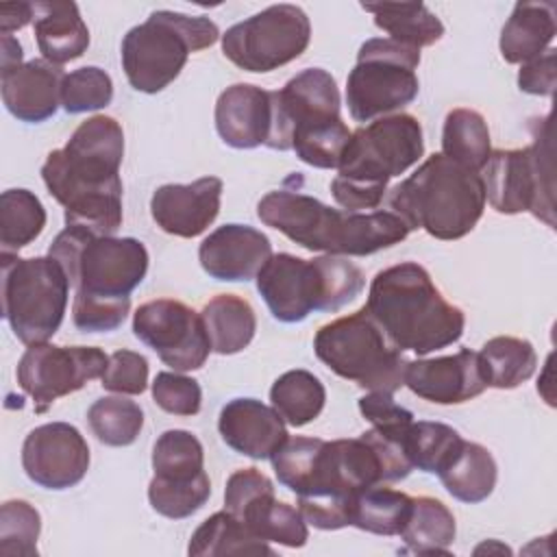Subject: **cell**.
<instances>
[{
  "mask_svg": "<svg viewBox=\"0 0 557 557\" xmlns=\"http://www.w3.org/2000/svg\"><path fill=\"white\" fill-rule=\"evenodd\" d=\"M122 157L124 131L111 115L81 122L63 148L48 152L41 178L65 209V226L115 235L122 226Z\"/></svg>",
  "mask_w": 557,
  "mask_h": 557,
  "instance_id": "obj_1",
  "label": "cell"
},
{
  "mask_svg": "<svg viewBox=\"0 0 557 557\" xmlns=\"http://www.w3.org/2000/svg\"><path fill=\"white\" fill-rule=\"evenodd\" d=\"M257 215L294 244L339 257L374 255L409 235V226L394 211H339L287 185L268 191L257 205Z\"/></svg>",
  "mask_w": 557,
  "mask_h": 557,
  "instance_id": "obj_2",
  "label": "cell"
},
{
  "mask_svg": "<svg viewBox=\"0 0 557 557\" xmlns=\"http://www.w3.org/2000/svg\"><path fill=\"white\" fill-rule=\"evenodd\" d=\"M366 311L400 350L429 355L461 339L466 315L416 261L389 265L370 283Z\"/></svg>",
  "mask_w": 557,
  "mask_h": 557,
  "instance_id": "obj_3",
  "label": "cell"
},
{
  "mask_svg": "<svg viewBox=\"0 0 557 557\" xmlns=\"http://www.w3.org/2000/svg\"><path fill=\"white\" fill-rule=\"evenodd\" d=\"M422 154L424 139L418 117L409 113L376 117L350 133L331 194L344 211H374L387 194L389 178L407 172Z\"/></svg>",
  "mask_w": 557,
  "mask_h": 557,
  "instance_id": "obj_4",
  "label": "cell"
},
{
  "mask_svg": "<svg viewBox=\"0 0 557 557\" xmlns=\"http://www.w3.org/2000/svg\"><path fill=\"white\" fill-rule=\"evenodd\" d=\"M485 187L479 172L442 152L431 154L411 176L389 191L394 211L409 231L422 228L435 239H461L481 220Z\"/></svg>",
  "mask_w": 557,
  "mask_h": 557,
  "instance_id": "obj_5",
  "label": "cell"
},
{
  "mask_svg": "<svg viewBox=\"0 0 557 557\" xmlns=\"http://www.w3.org/2000/svg\"><path fill=\"white\" fill-rule=\"evenodd\" d=\"M366 285L363 272L339 255L300 259L272 255L257 274V292L274 320L294 324L311 311H337L355 300Z\"/></svg>",
  "mask_w": 557,
  "mask_h": 557,
  "instance_id": "obj_6",
  "label": "cell"
},
{
  "mask_svg": "<svg viewBox=\"0 0 557 557\" xmlns=\"http://www.w3.org/2000/svg\"><path fill=\"white\" fill-rule=\"evenodd\" d=\"M220 39V28L207 15L152 11L144 24L133 26L122 39V70L133 89L157 94L185 67L191 52Z\"/></svg>",
  "mask_w": 557,
  "mask_h": 557,
  "instance_id": "obj_7",
  "label": "cell"
},
{
  "mask_svg": "<svg viewBox=\"0 0 557 557\" xmlns=\"http://www.w3.org/2000/svg\"><path fill=\"white\" fill-rule=\"evenodd\" d=\"M313 350L331 372L368 392L394 394L405 381L407 357L370 318L366 307L320 326Z\"/></svg>",
  "mask_w": 557,
  "mask_h": 557,
  "instance_id": "obj_8",
  "label": "cell"
},
{
  "mask_svg": "<svg viewBox=\"0 0 557 557\" xmlns=\"http://www.w3.org/2000/svg\"><path fill=\"white\" fill-rule=\"evenodd\" d=\"M61 263L76 294L124 298L148 272V250L135 237L94 235L78 226H65L48 248Z\"/></svg>",
  "mask_w": 557,
  "mask_h": 557,
  "instance_id": "obj_9",
  "label": "cell"
},
{
  "mask_svg": "<svg viewBox=\"0 0 557 557\" xmlns=\"http://www.w3.org/2000/svg\"><path fill=\"white\" fill-rule=\"evenodd\" d=\"M2 265V315L13 335L26 344L48 342L61 326L70 278L57 259L28 257L13 252L0 255Z\"/></svg>",
  "mask_w": 557,
  "mask_h": 557,
  "instance_id": "obj_10",
  "label": "cell"
},
{
  "mask_svg": "<svg viewBox=\"0 0 557 557\" xmlns=\"http://www.w3.org/2000/svg\"><path fill=\"white\" fill-rule=\"evenodd\" d=\"M483 172L485 200L505 215L529 211L537 220L555 226V168L550 126L535 133L527 148L492 150Z\"/></svg>",
  "mask_w": 557,
  "mask_h": 557,
  "instance_id": "obj_11",
  "label": "cell"
},
{
  "mask_svg": "<svg viewBox=\"0 0 557 557\" xmlns=\"http://www.w3.org/2000/svg\"><path fill=\"white\" fill-rule=\"evenodd\" d=\"M420 50L389 37L361 44L346 78V104L355 122H372L411 104L420 91Z\"/></svg>",
  "mask_w": 557,
  "mask_h": 557,
  "instance_id": "obj_12",
  "label": "cell"
},
{
  "mask_svg": "<svg viewBox=\"0 0 557 557\" xmlns=\"http://www.w3.org/2000/svg\"><path fill=\"white\" fill-rule=\"evenodd\" d=\"M311 39V22L296 4H272L222 35L224 57L239 70L263 74L298 59Z\"/></svg>",
  "mask_w": 557,
  "mask_h": 557,
  "instance_id": "obj_13",
  "label": "cell"
},
{
  "mask_svg": "<svg viewBox=\"0 0 557 557\" xmlns=\"http://www.w3.org/2000/svg\"><path fill=\"white\" fill-rule=\"evenodd\" d=\"M109 355L96 346L33 344L24 350L15 376L24 394L35 400V411H46L57 398L78 392L87 381L100 379Z\"/></svg>",
  "mask_w": 557,
  "mask_h": 557,
  "instance_id": "obj_14",
  "label": "cell"
},
{
  "mask_svg": "<svg viewBox=\"0 0 557 557\" xmlns=\"http://www.w3.org/2000/svg\"><path fill=\"white\" fill-rule=\"evenodd\" d=\"M133 333L174 372L205 366L211 344L200 313L174 298H157L137 307Z\"/></svg>",
  "mask_w": 557,
  "mask_h": 557,
  "instance_id": "obj_15",
  "label": "cell"
},
{
  "mask_svg": "<svg viewBox=\"0 0 557 557\" xmlns=\"http://www.w3.org/2000/svg\"><path fill=\"white\" fill-rule=\"evenodd\" d=\"M22 468L44 490H67L87 474L89 446L74 424L48 422L26 435Z\"/></svg>",
  "mask_w": 557,
  "mask_h": 557,
  "instance_id": "obj_16",
  "label": "cell"
},
{
  "mask_svg": "<svg viewBox=\"0 0 557 557\" xmlns=\"http://www.w3.org/2000/svg\"><path fill=\"white\" fill-rule=\"evenodd\" d=\"M274 96V133L268 148L292 150L296 128L339 120V89L322 67H307L292 76Z\"/></svg>",
  "mask_w": 557,
  "mask_h": 557,
  "instance_id": "obj_17",
  "label": "cell"
},
{
  "mask_svg": "<svg viewBox=\"0 0 557 557\" xmlns=\"http://www.w3.org/2000/svg\"><path fill=\"white\" fill-rule=\"evenodd\" d=\"M403 385L429 403L459 405L483 394L487 381L479 352L461 348L455 355L407 361Z\"/></svg>",
  "mask_w": 557,
  "mask_h": 557,
  "instance_id": "obj_18",
  "label": "cell"
},
{
  "mask_svg": "<svg viewBox=\"0 0 557 557\" xmlns=\"http://www.w3.org/2000/svg\"><path fill=\"white\" fill-rule=\"evenodd\" d=\"M222 181L202 176L194 183H168L154 189L150 213L157 226L176 237H198L220 213Z\"/></svg>",
  "mask_w": 557,
  "mask_h": 557,
  "instance_id": "obj_19",
  "label": "cell"
},
{
  "mask_svg": "<svg viewBox=\"0 0 557 557\" xmlns=\"http://www.w3.org/2000/svg\"><path fill=\"white\" fill-rule=\"evenodd\" d=\"M215 131L237 150L270 146L274 133V96L248 83L226 87L215 102Z\"/></svg>",
  "mask_w": 557,
  "mask_h": 557,
  "instance_id": "obj_20",
  "label": "cell"
},
{
  "mask_svg": "<svg viewBox=\"0 0 557 557\" xmlns=\"http://www.w3.org/2000/svg\"><path fill=\"white\" fill-rule=\"evenodd\" d=\"M272 257L265 233L248 224H224L202 239L198 259L202 270L215 281H250Z\"/></svg>",
  "mask_w": 557,
  "mask_h": 557,
  "instance_id": "obj_21",
  "label": "cell"
},
{
  "mask_svg": "<svg viewBox=\"0 0 557 557\" xmlns=\"http://www.w3.org/2000/svg\"><path fill=\"white\" fill-rule=\"evenodd\" d=\"M65 72L46 59H30L13 70L0 72L2 102L20 122L39 124L50 120L61 107Z\"/></svg>",
  "mask_w": 557,
  "mask_h": 557,
  "instance_id": "obj_22",
  "label": "cell"
},
{
  "mask_svg": "<svg viewBox=\"0 0 557 557\" xmlns=\"http://www.w3.org/2000/svg\"><path fill=\"white\" fill-rule=\"evenodd\" d=\"M218 431L228 448L250 459H270L289 437L274 407L257 398H233L220 409Z\"/></svg>",
  "mask_w": 557,
  "mask_h": 557,
  "instance_id": "obj_23",
  "label": "cell"
},
{
  "mask_svg": "<svg viewBox=\"0 0 557 557\" xmlns=\"http://www.w3.org/2000/svg\"><path fill=\"white\" fill-rule=\"evenodd\" d=\"M33 11L37 48L46 61L63 65L85 54L89 46V28L83 22L76 2H33Z\"/></svg>",
  "mask_w": 557,
  "mask_h": 557,
  "instance_id": "obj_24",
  "label": "cell"
},
{
  "mask_svg": "<svg viewBox=\"0 0 557 557\" xmlns=\"http://www.w3.org/2000/svg\"><path fill=\"white\" fill-rule=\"evenodd\" d=\"M555 30L553 2H516L500 33V54L507 63H529L546 52Z\"/></svg>",
  "mask_w": 557,
  "mask_h": 557,
  "instance_id": "obj_25",
  "label": "cell"
},
{
  "mask_svg": "<svg viewBox=\"0 0 557 557\" xmlns=\"http://www.w3.org/2000/svg\"><path fill=\"white\" fill-rule=\"evenodd\" d=\"M211 350L218 355H235L244 350L257 331V315L250 302L235 294L213 296L200 311Z\"/></svg>",
  "mask_w": 557,
  "mask_h": 557,
  "instance_id": "obj_26",
  "label": "cell"
},
{
  "mask_svg": "<svg viewBox=\"0 0 557 557\" xmlns=\"http://www.w3.org/2000/svg\"><path fill=\"white\" fill-rule=\"evenodd\" d=\"M361 9L374 15V24L389 39L416 50L433 46L444 35L442 20L424 2H361Z\"/></svg>",
  "mask_w": 557,
  "mask_h": 557,
  "instance_id": "obj_27",
  "label": "cell"
},
{
  "mask_svg": "<svg viewBox=\"0 0 557 557\" xmlns=\"http://www.w3.org/2000/svg\"><path fill=\"white\" fill-rule=\"evenodd\" d=\"M437 476L453 498L476 505L494 492L498 468L485 446L463 440L457 455Z\"/></svg>",
  "mask_w": 557,
  "mask_h": 557,
  "instance_id": "obj_28",
  "label": "cell"
},
{
  "mask_svg": "<svg viewBox=\"0 0 557 557\" xmlns=\"http://www.w3.org/2000/svg\"><path fill=\"white\" fill-rule=\"evenodd\" d=\"M457 533L453 511L437 498L418 496L411 503L409 518L400 531V540L418 555H450L448 546Z\"/></svg>",
  "mask_w": 557,
  "mask_h": 557,
  "instance_id": "obj_29",
  "label": "cell"
},
{
  "mask_svg": "<svg viewBox=\"0 0 557 557\" xmlns=\"http://www.w3.org/2000/svg\"><path fill=\"white\" fill-rule=\"evenodd\" d=\"M187 553L194 557L218 555H274L265 540H259L231 511H218L207 518L191 535Z\"/></svg>",
  "mask_w": 557,
  "mask_h": 557,
  "instance_id": "obj_30",
  "label": "cell"
},
{
  "mask_svg": "<svg viewBox=\"0 0 557 557\" xmlns=\"http://www.w3.org/2000/svg\"><path fill=\"white\" fill-rule=\"evenodd\" d=\"M481 368L487 387L513 389L529 381L537 366V355L531 342L511 335H498L483 344L479 350Z\"/></svg>",
  "mask_w": 557,
  "mask_h": 557,
  "instance_id": "obj_31",
  "label": "cell"
},
{
  "mask_svg": "<svg viewBox=\"0 0 557 557\" xmlns=\"http://www.w3.org/2000/svg\"><path fill=\"white\" fill-rule=\"evenodd\" d=\"M490 128L474 109H453L444 117L442 154L472 172H481L490 159Z\"/></svg>",
  "mask_w": 557,
  "mask_h": 557,
  "instance_id": "obj_32",
  "label": "cell"
},
{
  "mask_svg": "<svg viewBox=\"0 0 557 557\" xmlns=\"http://www.w3.org/2000/svg\"><path fill=\"white\" fill-rule=\"evenodd\" d=\"M270 403L274 411L289 426H305L313 422L326 403L322 381L309 370H287L270 387Z\"/></svg>",
  "mask_w": 557,
  "mask_h": 557,
  "instance_id": "obj_33",
  "label": "cell"
},
{
  "mask_svg": "<svg viewBox=\"0 0 557 557\" xmlns=\"http://www.w3.org/2000/svg\"><path fill=\"white\" fill-rule=\"evenodd\" d=\"M411 503L413 498L409 494L385 487L381 483L366 487L355 496L350 527L374 535H400L409 518Z\"/></svg>",
  "mask_w": 557,
  "mask_h": 557,
  "instance_id": "obj_34",
  "label": "cell"
},
{
  "mask_svg": "<svg viewBox=\"0 0 557 557\" xmlns=\"http://www.w3.org/2000/svg\"><path fill=\"white\" fill-rule=\"evenodd\" d=\"M46 226V209L28 189H7L0 196L2 252H15L39 237Z\"/></svg>",
  "mask_w": 557,
  "mask_h": 557,
  "instance_id": "obj_35",
  "label": "cell"
},
{
  "mask_svg": "<svg viewBox=\"0 0 557 557\" xmlns=\"http://www.w3.org/2000/svg\"><path fill=\"white\" fill-rule=\"evenodd\" d=\"M463 437L444 422L418 420L405 435V455L411 468L429 474H440L461 448Z\"/></svg>",
  "mask_w": 557,
  "mask_h": 557,
  "instance_id": "obj_36",
  "label": "cell"
},
{
  "mask_svg": "<svg viewBox=\"0 0 557 557\" xmlns=\"http://www.w3.org/2000/svg\"><path fill=\"white\" fill-rule=\"evenodd\" d=\"M239 520L250 529L252 535L265 542L300 548L309 540L307 520L302 518L300 509L292 507L289 503H281L274 496L248 507Z\"/></svg>",
  "mask_w": 557,
  "mask_h": 557,
  "instance_id": "obj_37",
  "label": "cell"
},
{
  "mask_svg": "<svg viewBox=\"0 0 557 557\" xmlns=\"http://www.w3.org/2000/svg\"><path fill=\"white\" fill-rule=\"evenodd\" d=\"M152 470L157 479L189 481L205 472V450L200 440L183 429L161 433L152 446Z\"/></svg>",
  "mask_w": 557,
  "mask_h": 557,
  "instance_id": "obj_38",
  "label": "cell"
},
{
  "mask_svg": "<svg viewBox=\"0 0 557 557\" xmlns=\"http://www.w3.org/2000/svg\"><path fill=\"white\" fill-rule=\"evenodd\" d=\"M87 422L98 442L107 446H128L141 433L144 411L135 400L104 396L89 407Z\"/></svg>",
  "mask_w": 557,
  "mask_h": 557,
  "instance_id": "obj_39",
  "label": "cell"
},
{
  "mask_svg": "<svg viewBox=\"0 0 557 557\" xmlns=\"http://www.w3.org/2000/svg\"><path fill=\"white\" fill-rule=\"evenodd\" d=\"M348 139L350 131L339 117L296 128L292 137V150L302 163L320 170H331L339 165Z\"/></svg>",
  "mask_w": 557,
  "mask_h": 557,
  "instance_id": "obj_40",
  "label": "cell"
},
{
  "mask_svg": "<svg viewBox=\"0 0 557 557\" xmlns=\"http://www.w3.org/2000/svg\"><path fill=\"white\" fill-rule=\"evenodd\" d=\"M211 496V481L207 472L189 481H165L152 476L148 483L150 507L172 520L189 518L196 513Z\"/></svg>",
  "mask_w": 557,
  "mask_h": 557,
  "instance_id": "obj_41",
  "label": "cell"
},
{
  "mask_svg": "<svg viewBox=\"0 0 557 557\" xmlns=\"http://www.w3.org/2000/svg\"><path fill=\"white\" fill-rule=\"evenodd\" d=\"M41 516L28 500H7L0 507V555L37 557Z\"/></svg>",
  "mask_w": 557,
  "mask_h": 557,
  "instance_id": "obj_42",
  "label": "cell"
},
{
  "mask_svg": "<svg viewBox=\"0 0 557 557\" xmlns=\"http://www.w3.org/2000/svg\"><path fill=\"white\" fill-rule=\"evenodd\" d=\"M113 98V81L111 76L96 65L78 67L65 74L61 87V107L70 113H87L104 109Z\"/></svg>",
  "mask_w": 557,
  "mask_h": 557,
  "instance_id": "obj_43",
  "label": "cell"
},
{
  "mask_svg": "<svg viewBox=\"0 0 557 557\" xmlns=\"http://www.w3.org/2000/svg\"><path fill=\"white\" fill-rule=\"evenodd\" d=\"M131 311V296L102 298L74 294L72 322L81 333H109L122 326Z\"/></svg>",
  "mask_w": 557,
  "mask_h": 557,
  "instance_id": "obj_44",
  "label": "cell"
},
{
  "mask_svg": "<svg viewBox=\"0 0 557 557\" xmlns=\"http://www.w3.org/2000/svg\"><path fill=\"white\" fill-rule=\"evenodd\" d=\"M154 403L174 416H196L202 405V389L196 379L181 372H159L152 381Z\"/></svg>",
  "mask_w": 557,
  "mask_h": 557,
  "instance_id": "obj_45",
  "label": "cell"
},
{
  "mask_svg": "<svg viewBox=\"0 0 557 557\" xmlns=\"http://www.w3.org/2000/svg\"><path fill=\"white\" fill-rule=\"evenodd\" d=\"M361 416L372 424L374 431L405 442L409 426L413 424V413L400 407L392 394L385 392H368L359 398Z\"/></svg>",
  "mask_w": 557,
  "mask_h": 557,
  "instance_id": "obj_46",
  "label": "cell"
},
{
  "mask_svg": "<svg viewBox=\"0 0 557 557\" xmlns=\"http://www.w3.org/2000/svg\"><path fill=\"white\" fill-rule=\"evenodd\" d=\"M100 381L109 392L137 396L148 387V359L135 350H115L109 355V366Z\"/></svg>",
  "mask_w": 557,
  "mask_h": 557,
  "instance_id": "obj_47",
  "label": "cell"
},
{
  "mask_svg": "<svg viewBox=\"0 0 557 557\" xmlns=\"http://www.w3.org/2000/svg\"><path fill=\"white\" fill-rule=\"evenodd\" d=\"M274 496V483L257 468H242L235 470L224 490V509L231 511L235 518H242L248 507L259 500Z\"/></svg>",
  "mask_w": 557,
  "mask_h": 557,
  "instance_id": "obj_48",
  "label": "cell"
},
{
  "mask_svg": "<svg viewBox=\"0 0 557 557\" xmlns=\"http://www.w3.org/2000/svg\"><path fill=\"white\" fill-rule=\"evenodd\" d=\"M555 50H546L542 57L522 63L518 72V87L524 94L533 96H553L555 91V78H557V67H555Z\"/></svg>",
  "mask_w": 557,
  "mask_h": 557,
  "instance_id": "obj_49",
  "label": "cell"
},
{
  "mask_svg": "<svg viewBox=\"0 0 557 557\" xmlns=\"http://www.w3.org/2000/svg\"><path fill=\"white\" fill-rule=\"evenodd\" d=\"M35 11L30 2H9L0 4V33L11 35L13 30L24 28L33 20Z\"/></svg>",
  "mask_w": 557,
  "mask_h": 557,
  "instance_id": "obj_50",
  "label": "cell"
},
{
  "mask_svg": "<svg viewBox=\"0 0 557 557\" xmlns=\"http://www.w3.org/2000/svg\"><path fill=\"white\" fill-rule=\"evenodd\" d=\"M0 72L22 65V46L13 35H2L0 41Z\"/></svg>",
  "mask_w": 557,
  "mask_h": 557,
  "instance_id": "obj_51",
  "label": "cell"
}]
</instances>
